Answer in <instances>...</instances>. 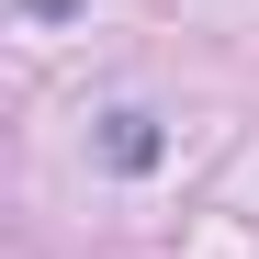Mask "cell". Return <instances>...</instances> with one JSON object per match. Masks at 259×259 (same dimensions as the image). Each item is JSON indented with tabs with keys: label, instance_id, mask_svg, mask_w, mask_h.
Segmentation results:
<instances>
[{
	"label": "cell",
	"instance_id": "6da1fadb",
	"mask_svg": "<svg viewBox=\"0 0 259 259\" xmlns=\"http://www.w3.org/2000/svg\"><path fill=\"white\" fill-rule=\"evenodd\" d=\"M102 158H113V169H158V113H136V102L102 113Z\"/></svg>",
	"mask_w": 259,
	"mask_h": 259
},
{
	"label": "cell",
	"instance_id": "7a4b0ae2",
	"mask_svg": "<svg viewBox=\"0 0 259 259\" xmlns=\"http://www.w3.org/2000/svg\"><path fill=\"white\" fill-rule=\"evenodd\" d=\"M79 12V0H23V23H68Z\"/></svg>",
	"mask_w": 259,
	"mask_h": 259
}]
</instances>
